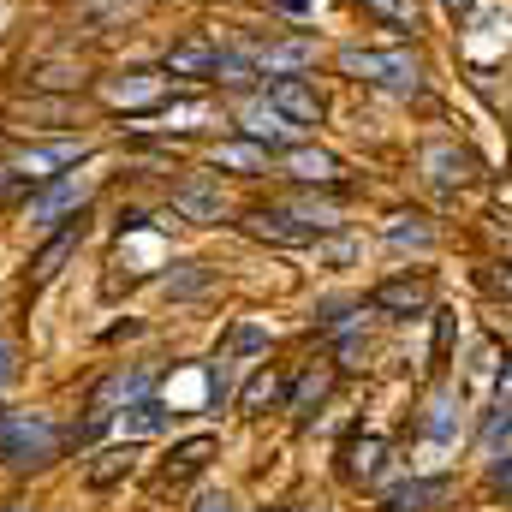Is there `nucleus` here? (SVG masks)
<instances>
[{
	"label": "nucleus",
	"mask_w": 512,
	"mask_h": 512,
	"mask_svg": "<svg viewBox=\"0 0 512 512\" xmlns=\"http://www.w3.org/2000/svg\"><path fill=\"white\" fill-rule=\"evenodd\" d=\"M66 447V429L48 411H0V459L12 471H42Z\"/></svg>",
	"instance_id": "obj_1"
},
{
	"label": "nucleus",
	"mask_w": 512,
	"mask_h": 512,
	"mask_svg": "<svg viewBox=\"0 0 512 512\" xmlns=\"http://www.w3.org/2000/svg\"><path fill=\"white\" fill-rule=\"evenodd\" d=\"M340 72H352V78H364L376 90H393V96H411L417 78H423V66H417L411 48H346Z\"/></svg>",
	"instance_id": "obj_2"
},
{
	"label": "nucleus",
	"mask_w": 512,
	"mask_h": 512,
	"mask_svg": "<svg viewBox=\"0 0 512 512\" xmlns=\"http://www.w3.org/2000/svg\"><path fill=\"white\" fill-rule=\"evenodd\" d=\"M268 102H274V114L292 120V126H316V120H322V96H316L298 72L274 78V84H268Z\"/></svg>",
	"instance_id": "obj_3"
},
{
	"label": "nucleus",
	"mask_w": 512,
	"mask_h": 512,
	"mask_svg": "<svg viewBox=\"0 0 512 512\" xmlns=\"http://www.w3.org/2000/svg\"><path fill=\"white\" fill-rule=\"evenodd\" d=\"M453 495V483L447 477H411V483H393L382 495V507L387 512H429V507H441Z\"/></svg>",
	"instance_id": "obj_4"
},
{
	"label": "nucleus",
	"mask_w": 512,
	"mask_h": 512,
	"mask_svg": "<svg viewBox=\"0 0 512 512\" xmlns=\"http://www.w3.org/2000/svg\"><path fill=\"white\" fill-rule=\"evenodd\" d=\"M423 173H429L441 191H453V185H465V179L477 173V161H471L465 149H453V143H429V149H423Z\"/></svg>",
	"instance_id": "obj_5"
},
{
	"label": "nucleus",
	"mask_w": 512,
	"mask_h": 512,
	"mask_svg": "<svg viewBox=\"0 0 512 512\" xmlns=\"http://www.w3.org/2000/svg\"><path fill=\"white\" fill-rule=\"evenodd\" d=\"M84 155V143H36V149H24L18 155V179H54L66 161H78Z\"/></svg>",
	"instance_id": "obj_6"
},
{
	"label": "nucleus",
	"mask_w": 512,
	"mask_h": 512,
	"mask_svg": "<svg viewBox=\"0 0 512 512\" xmlns=\"http://www.w3.org/2000/svg\"><path fill=\"white\" fill-rule=\"evenodd\" d=\"M239 126H245V137H251L256 149H280V143L292 137V126H286V120L274 114V102H245Z\"/></svg>",
	"instance_id": "obj_7"
},
{
	"label": "nucleus",
	"mask_w": 512,
	"mask_h": 512,
	"mask_svg": "<svg viewBox=\"0 0 512 512\" xmlns=\"http://www.w3.org/2000/svg\"><path fill=\"white\" fill-rule=\"evenodd\" d=\"M215 42H203V36H191V42H179V48H167V72L173 78H209L215 72Z\"/></svg>",
	"instance_id": "obj_8"
},
{
	"label": "nucleus",
	"mask_w": 512,
	"mask_h": 512,
	"mask_svg": "<svg viewBox=\"0 0 512 512\" xmlns=\"http://www.w3.org/2000/svg\"><path fill=\"white\" fill-rule=\"evenodd\" d=\"M114 417H120V435H126V441H149V435L167 429V411H161V399H149V393L131 399L126 411H114Z\"/></svg>",
	"instance_id": "obj_9"
},
{
	"label": "nucleus",
	"mask_w": 512,
	"mask_h": 512,
	"mask_svg": "<svg viewBox=\"0 0 512 512\" xmlns=\"http://www.w3.org/2000/svg\"><path fill=\"white\" fill-rule=\"evenodd\" d=\"M78 239H84V233H78V227H66V233H54V239H48L42 251L30 256V286H48V280L60 274V262L78 251Z\"/></svg>",
	"instance_id": "obj_10"
},
{
	"label": "nucleus",
	"mask_w": 512,
	"mask_h": 512,
	"mask_svg": "<svg viewBox=\"0 0 512 512\" xmlns=\"http://www.w3.org/2000/svg\"><path fill=\"white\" fill-rule=\"evenodd\" d=\"M370 304H376V310H393V316H411V310L429 304V286H423V280H387V286L370 292Z\"/></svg>",
	"instance_id": "obj_11"
},
{
	"label": "nucleus",
	"mask_w": 512,
	"mask_h": 512,
	"mask_svg": "<svg viewBox=\"0 0 512 512\" xmlns=\"http://www.w3.org/2000/svg\"><path fill=\"white\" fill-rule=\"evenodd\" d=\"M173 209H179L185 221H221V215H227V203H221L215 185H179V191H173Z\"/></svg>",
	"instance_id": "obj_12"
},
{
	"label": "nucleus",
	"mask_w": 512,
	"mask_h": 512,
	"mask_svg": "<svg viewBox=\"0 0 512 512\" xmlns=\"http://www.w3.org/2000/svg\"><path fill=\"white\" fill-rule=\"evenodd\" d=\"M209 459H215V441H209V435H197V441L173 447V459L161 465V483H185V477H197V471H203Z\"/></svg>",
	"instance_id": "obj_13"
},
{
	"label": "nucleus",
	"mask_w": 512,
	"mask_h": 512,
	"mask_svg": "<svg viewBox=\"0 0 512 512\" xmlns=\"http://www.w3.org/2000/svg\"><path fill=\"white\" fill-rule=\"evenodd\" d=\"M251 60L262 72H304V66L316 60V48H310V42H268V48H256Z\"/></svg>",
	"instance_id": "obj_14"
},
{
	"label": "nucleus",
	"mask_w": 512,
	"mask_h": 512,
	"mask_svg": "<svg viewBox=\"0 0 512 512\" xmlns=\"http://www.w3.org/2000/svg\"><path fill=\"white\" fill-rule=\"evenodd\" d=\"M251 227L262 239H280V245H304L310 239V227H298V209H262V215H251Z\"/></svg>",
	"instance_id": "obj_15"
},
{
	"label": "nucleus",
	"mask_w": 512,
	"mask_h": 512,
	"mask_svg": "<svg viewBox=\"0 0 512 512\" xmlns=\"http://www.w3.org/2000/svg\"><path fill=\"white\" fill-rule=\"evenodd\" d=\"M78 197H84V179H60L54 191H42V197L30 203V221H36V227H48V221H54V215H66Z\"/></svg>",
	"instance_id": "obj_16"
},
{
	"label": "nucleus",
	"mask_w": 512,
	"mask_h": 512,
	"mask_svg": "<svg viewBox=\"0 0 512 512\" xmlns=\"http://www.w3.org/2000/svg\"><path fill=\"white\" fill-rule=\"evenodd\" d=\"M382 459H387V441H382V435H364V441H352V447H346V477L370 483V477L382 471Z\"/></svg>",
	"instance_id": "obj_17"
},
{
	"label": "nucleus",
	"mask_w": 512,
	"mask_h": 512,
	"mask_svg": "<svg viewBox=\"0 0 512 512\" xmlns=\"http://www.w3.org/2000/svg\"><path fill=\"white\" fill-rule=\"evenodd\" d=\"M286 173L304 179V185H322V179H334V155L328 149H292L286 155Z\"/></svg>",
	"instance_id": "obj_18"
},
{
	"label": "nucleus",
	"mask_w": 512,
	"mask_h": 512,
	"mask_svg": "<svg viewBox=\"0 0 512 512\" xmlns=\"http://www.w3.org/2000/svg\"><path fill=\"white\" fill-rule=\"evenodd\" d=\"M429 239H435V233H429L417 215H393V221H387V245H399V251H405V245H411V251H429Z\"/></svg>",
	"instance_id": "obj_19"
},
{
	"label": "nucleus",
	"mask_w": 512,
	"mask_h": 512,
	"mask_svg": "<svg viewBox=\"0 0 512 512\" xmlns=\"http://www.w3.org/2000/svg\"><path fill=\"white\" fill-rule=\"evenodd\" d=\"M126 471H131V453L126 447H114V453H102V465L84 471V483H90V489H108V483H120Z\"/></svg>",
	"instance_id": "obj_20"
},
{
	"label": "nucleus",
	"mask_w": 512,
	"mask_h": 512,
	"mask_svg": "<svg viewBox=\"0 0 512 512\" xmlns=\"http://www.w3.org/2000/svg\"><path fill=\"white\" fill-rule=\"evenodd\" d=\"M423 429H429V441H453V429H459V405H453V399H435L429 417H423Z\"/></svg>",
	"instance_id": "obj_21"
},
{
	"label": "nucleus",
	"mask_w": 512,
	"mask_h": 512,
	"mask_svg": "<svg viewBox=\"0 0 512 512\" xmlns=\"http://www.w3.org/2000/svg\"><path fill=\"white\" fill-rule=\"evenodd\" d=\"M274 399H280V382H274V370H262V376H256L251 387H245V399H239V411H262V405H274Z\"/></svg>",
	"instance_id": "obj_22"
},
{
	"label": "nucleus",
	"mask_w": 512,
	"mask_h": 512,
	"mask_svg": "<svg viewBox=\"0 0 512 512\" xmlns=\"http://www.w3.org/2000/svg\"><path fill=\"white\" fill-rule=\"evenodd\" d=\"M322 393H328V376H322V370H310V376L298 382V393H292V411H298V417H310V411L322 405Z\"/></svg>",
	"instance_id": "obj_23"
},
{
	"label": "nucleus",
	"mask_w": 512,
	"mask_h": 512,
	"mask_svg": "<svg viewBox=\"0 0 512 512\" xmlns=\"http://www.w3.org/2000/svg\"><path fill=\"white\" fill-rule=\"evenodd\" d=\"M227 352H233V358H256V352H268V334H262L256 322H239L233 340H227Z\"/></svg>",
	"instance_id": "obj_24"
},
{
	"label": "nucleus",
	"mask_w": 512,
	"mask_h": 512,
	"mask_svg": "<svg viewBox=\"0 0 512 512\" xmlns=\"http://www.w3.org/2000/svg\"><path fill=\"white\" fill-rule=\"evenodd\" d=\"M376 18H387V24H405V30H417V0H364Z\"/></svg>",
	"instance_id": "obj_25"
},
{
	"label": "nucleus",
	"mask_w": 512,
	"mask_h": 512,
	"mask_svg": "<svg viewBox=\"0 0 512 512\" xmlns=\"http://www.w3.org/2000/svg\"><path fill=\"white\" fill-rule=\"evenodd\" d=\"M209 78H221V84H245L251 78V54H215V72Z\"/></svg>",
	"instance_id": "obj_26"
},
{
	"label": "nucleus",
	"mask_w": 512,
	"mask_h": 512,
	"mask_svg": "<svg viewBox=\"0 0 512 512\" xmlns=\"http://www.w3.org/2000/svg\"><path fill=\"white\" fill-rule=\"evenodd\" d=\"M256 161H262L256 143H221L215 149V167H256Z\"/></svg>",
	"instance_id": "obj_27"
},
{
	"label": "nucleus",
	"mask_w": 512,
	"mask_h": 512,
	"mask_svg": "<svg viewBox=\"0 0 512 512\" xmlns=\"http://www.w3.org/2000/svg\"><path fill=\"white\" fill-rule=\"evenodd\" d=\"M203 286H209V268L203 262H185V274H167V292H179V298L185 292H203Z\"/></svg>",
	"instance_id": "obj_28"
},
{
	"label": "nucleus",
	"mask_w": 512,
	"mask_h": 512,
	"mask_svg": "<svg viewBox=\"0 0 512 512\" xmlns=\"http://www.w3.org/2000/svg\"><path fill=\"white\" fill-rule=\"evenodd\" d=\"M483 441H489V453H501L512 441V405H501L495 417H489V429H483Z\"/></svg>",
	"instance_id": "obj_29"
},
{
	"label": "nucleus",
	"mask_w": 512,
	"mask_h": 512,
	"mask_svg": "<svg viewBox=\"0 0 512 512\" xmlns=\"http://www.w3.org/2000/svg\"><path fill=\"white\" fill-rule=\"evenodd\" d=\"M155 90H161L155 78H149V84H120V90H114V102H149Z\"/></svg>",
	"instance_id": "obj_30"
},
{
	"label": "nucleus",
	"mask_w": 512,
	"mask_h": 512,
	"mask_svg": "<svg viewBox=\"0 0 512 512\" xmlns=\"http://www.w3.org/2000/svg\"><path fill=\"white\" fill-rule=\"evenodd\" d=\"M12 358H18V352H12V340H0V387L18 376V364H12Z\"/></svg>",
	"instance_id": "obj_31"
},
{
	"label": "nucleus",
	"mask_w": 512,
	"mask_h": 512,
	"mask_svg": "<svg viewBox=\"0 0 512 512\" xmlns=\"http://www.w3.org/2000/svg\"><path fill=\"white\" fill-rule=\"evenodd\" d=\"M191 512H233V501H227V495H203Z\"/></svg>",
	"instance_id": "obj_32"
},
{
	"label": "nucleus",
	"mask_w": 512,
	"mask_h": 512,
	"mask_svg": "<svg viewBox=\"0 0 512 512\" xmlns=\"http://www.w3.org/2000/svg\"><path fill=\"white\" fill-rule=\"evenodd\" d=\"M322 0H280V12H292V18H304V12H316Z\"/></svg>",
	"instance_id": "obj_33"
},
{
	"label": "nucleus",
	"mask_w": 512,
	"mask_h": 512,
	"mask_svg": "<svg viewBox=\"0 0 512 512\" xmlns=\"http://www.w3.org/2000/svg\"><path fill=\"white\" fill-rule=\"evenodd\" d=\"M495 483H501V489H507V495H512V447H507V459L495 465Z\"/></svg>",
	"instance_id": "obj_34"
},
{
	"label": "nucleus",
	"mask_w": 512,
	"mask_h": 512,
	"mask_svg": "<svg viewBox=\"0 0 512 512\" xmlns=\"http://www.w3.org/2000/svg\"><path fill=\"white\" fill-rule=\"evenodd\" d=\"M495 393H501V405H512V364L501 370V387H495Z\"/></svg>",
	"instance_id": "obj_35"
},
{
	"label": "nucleus",
	"mask_w": 512,
	"mask_h": 512,
	"mask_svg": "<svg viewBox=\"0 0 512 512\" xmlns=\"http://www.w3.org/2000/svg\"><path fill=\"white\" fill-rule=\"evenodd\" d=\"M12 185H18V167H0V197H6Z\"/></svg>",
	"instance_id": "obj_36"
},
{
	"label": "nucleus",
	"mask_w": 512,
	"mask_h": 512,
	"mask_svg": "<svg viewBox=\"0 0 512 512\" xmlns=\"http://www.w3.org/2000/svg\"><path fill=\"white\" fill-rule=\"evenodd\" d=\"M447 6H453L459 18H471V6H477V0H447Z\"/></svg>",
	"instance_id": "obj_37"
},
{
	"label": "nucleus",
	"mask_w": 512,
	"mask_h": 512,
	"mask_svg": "<svg viewBox=\"0 0 512 512\" xmlns=\"http://www.w3.org/2000/svg\"><path fill=\"white\" fill-rule=\"evenodd\" d=\"M501 286H507V292H512V268H507V280H501Z\"/></svg>",
	"instance_id": "obj_38"
},
{
	"label": "nucleus",
	"mask_w": 512,
	"mask_h": 512,
	"mask_svg": "<svg viewBox=\"0 0 512 512\" xmlns=\"http://www.w3.org/2000/svg\"><path fill=\"white\" fill-rule=\"evenodd\" d=\"M0 24H6V6H0Z\"/></svg>",
	"instance_id": "obj_39"
},
{
	"label": "nucleus",
	"mask_w": 512,
	"mask_h": 512,
	"mask_svg": "<svg viewBox=\"0 0 512 512\" xmlns=\"http://www.w3.org/2000/svg\"><path fill=\"white\" fill-rule=\"evenodd\" d=\"M304 512H322V507H304Z\"/></svg>",
	"instance_id": "obj_40"
},
{
	"label": "nucleus",
	"mask_w": 512,
	"mask_h": 512,
	"mask_svg": "<svg viewBox=\"0 0 512 512\" xmlns=\"http://www.w3.org/2000/svg\"><path fill=\"white\" fill-rule=\"evenodd\" d=\"M6 512H24V507H6Z\"/></svg>",
	"instance_id": "obj_41"
}]
</instances>
